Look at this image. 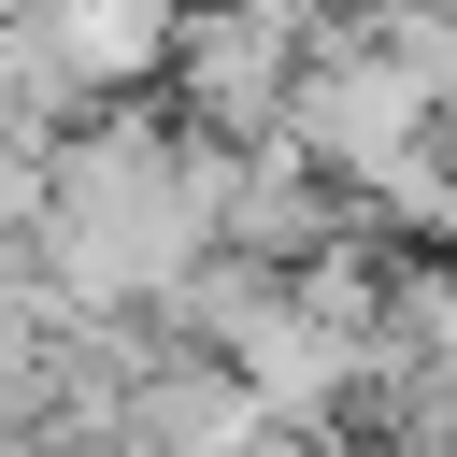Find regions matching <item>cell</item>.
Wrapping results in <instances>:
<instances>
[{"mask_svg": "<svg viewBox=\"0 0 457 457\" xmlns=\"http://www.w3.org/2000/svg\"><path fill=\"white\" fill-rule=\"evenodd\" d=\"M343 214H357V186H343L328 157H300L286 129L228 143V171H214V243H228V257H271V271H300V257H314Z\"/></svg>", "mask_w": 457, "mask_h": 457, "instance_id": "6da1fadb", "label": "cell"}, {"mask_svg": "<svg viewBox=\"0 0 457 457\" xmlns=\"http://www.w3.org/2000/svg\"><path fill=\"white\" fill-rule=\"evenodd\" d=\"M171 14H186V0H57V14H43V43H57V71H71V86H157Z\"/></svg>", "mask_w": 457, "mask_h": 457, "instance_id": "7a4b0ae2", "label": "cell"}]
</instances>
